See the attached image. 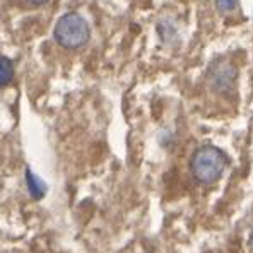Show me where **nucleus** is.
Masks as SVG:
<instances>
[{"instance_id": "1", "label": "nucleus", "mask_w": 253, "mask_h": 253, "mask_svg": "<svg viewBox=\"0 0 253 253\" xmlns=\"http://www.w3.org/2000/svg\"><path fill=\"white\" fill-rule=\"evenodd\" d=\"M226 163L228 159L221 149L214 146H202L193 152L192 159H190V169L197 181L212 185L222 176Z\"/></svg>"}, {"instance_id": "2", "label": "nucleus", "mask_w": 253, "mask_h": 253, "mask_svg": "<svg viewBox=\"0 0 253 253\" xmlns=\"http://www.w3.org/2000/svg\"><path fill=\"white\" fill-rule=\"evenodd\" d=\"M53 36L58 44L63 48H81L89 42L91 36V29H89L87 21L84 19L81 14L69 12L63 14L60 19L57 21L53 29Z\"/></svg>"}, {"instance_id": "3", "label": "nucleus", "mask_w": 253, "mask_h": 253, "mask_svg": "<svg viewBox=\"0 0 253 253\" xmlns=\"http://www.w3.org/2000/svg\"><path fill=\"white\" fill-rule=\"evenodd\" d=\"M236 69L229 62H215L211 67L209 81L211 85L214 87V91L217 92H226L229 89H233L234 81H236Z\"/></svg>"}, {"instance_id": "4", "label": "nucleus", "mask_w": 253, "mask_h": 253, "mask_svg": "<svg viewBox=\"0 0 253 253\" xmlns=\"http://www.w3.org/2000/svg\"><path fill=\"white\" fill-rule=\"evenodd\" d=\"M24 176H26V187H28V192L31 193L33 199H36V200L43 199L44 193H46V185H44V181L40 180L29 168H26Z\"/></svg>"}, {"instance_id": "5", "label": "nucleus", "mask_w": 253, "mask_h": 253, "mask_svg": "<svg viewBox=\"0 0 253 253\" xmlns=\"http://www.w3.org/2000/svg\"><path fill=\"white\" fill-rule=\"evenodd\" d=\"M12 76H14L12 62L7 57H3V55H0V87L9 84L12 81Z\"/></svg>"}, {"instance_id": "6", "label": "nucleus", "mask_w": 253, "mask_h": 253, "mask_svg": "<svg viewBox=\"0 0 253 253\" xmlns=\"http://www.w3.org/2000/svg\"><path fill=\"white\" fill-rule=\"evenodd\" d=\"M214 2L217 10H221V12H229L238 7V0H214Z\"/></svg>"}, {"instance_id": "7", "label": "nucleus", "mask_w": 253, "mask_h": 253, "mask_svg": "<svg viewBox=\"0 0 253 253\" xmlns=\"http://www.w3.org/2000/svg\"><path fill=\"white\" fill-rule=\"evenodd\" d=\"M29 2H31L33 5H42V3H46L48 0H29Z\"/></svg>"}, {"instance_id": "8", "label": "nucleus", "mask_w": 253, "mask_h": 253, "mask_svg": "<svg viewBox=\"0 0 253 253\" xmlns=\"http://www.w3.org/2000/svg\"><path fill=\"white\" fill-rule=\"evenodd\" d=\"M250 247L253 248V231H252V234H250Z\"/></svg>"}]
</instances>
